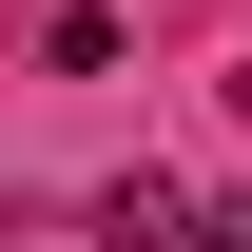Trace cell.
<instances>
[{
	"label": "cell",
	"mask_w": 252,
	"mask_h": 252,
	"mask_svg": "<svg viewBox=\"0 0 252 252\" xmlns=\"http://www.w3.org/2000/svg\"><path fill=\"white\" fill-rule=\"evenodd\" d=\"M194 252H252V194H214V214H194Z\"/></svg>",
	"instance_id": "obj_2"
},
{
	"label": "cell",
	"mask_w": 252,
	"mask_h": 252,
	"mask_svg": "<svg viewBox=\"0 0 252 252\" xmlns=\"http://www.w3.org/2000/svg\"><path fill=\"white\" fill-rule=\"evenodd\" d=\"M97 252H194V194L175 175H97Z\"/></svg>",
	"instance_id": "obj_1"
}]
</instances>
